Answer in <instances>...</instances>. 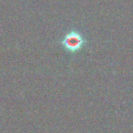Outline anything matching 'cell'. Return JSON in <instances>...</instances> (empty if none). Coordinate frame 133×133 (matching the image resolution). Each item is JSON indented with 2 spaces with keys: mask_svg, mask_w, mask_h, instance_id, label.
<instances>
[{
  "mask_svg": "<svg viewBox=\"0 0 133 133\" xmlns=\"http://www.w3.org/2000/svg\"><path fill=\"white\" fill-rule=\"evenodd\" d=\"M85 43V39L76 31H71L64 37L62 41V44L65 49L71 52L79 51Z\"/></svg>",
  "mask_w": 133,
  "mask_h": 133,
  "instance_id": "1",
  "label": "cell"
}]
</instances>
